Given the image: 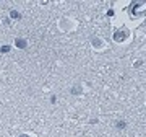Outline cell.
Returning a JSON list of instances; mask_svg holds the SVG:
<instances>
[{"label":"cell","mask_w":146,"mask_h":137,"mask_svg":"<svg viewBox=\"0 0 146 137\" xmlns=\"http://www.w3.org/2000/svg\"><path fill=\"white\" fill-rule=\"evenodd\" d=\"M57 28L58 31L65 33V34H68V33H73L76 31V28H78V21H76V18H73V16H60L57 21Z\"/></svg>","instance_id":"obj_1"},{"label":"cell","mask_w":146,"mask_h":137,"mask_svg":"<svg viewBox=\"0 0 146 137\" xmlns=\"http://www.w3.org/2000/svg\"><path fill=\"white\" fill-rule=\"evenodd\" d=\"M89 44H91V48H93L94 51H98V52H102V51L107 49V41L101 36H93L89 39Z\"/></svg>","instance_id":"obj_2"},{"label":"cell","mask_w":146,"mask_h":137,"mask_svg":"<svg viewBox=\"0 0 146 137\" xmlns=\"http://www.w3.org/2000/svg\"><path fill=\"white\" fill-rule=\"evenodd\" d=\"M128 36H130V33H128V30H125V28H120V30H117L115 31V34H114V39H115V42H127V39H128Z\"/></svg>","instance_id":"obj_3"},{"label":"cell","mask_w":146,"mask_h":137,"mask_svg":"<svg viewBox=\"0 0 146 137\" xmlns=\"http://www.w3.org/2000/svg\"><path fill=\"white\" fill-rule=\"evenodd\" d=\"M84 83H75V85H72L70 87V90H68V93L72 96H81L84 93Z\"/></svg>","instance_id":"obj_4"},{"label":"cell","mask_w":146,"mask_h":137,"mask_svg":"<svg viewBox=\"0 0 146 137\" xmlns=\"http://www.w3.org/2000/svg\"><path fill=\"white\" fill-rule=\"evenodd\" d=\"M15 48L26 49L28 48V39H25V38H16V39H15Z\"/></svg>","instance_id":"obj_5"},{"label":"cell","mask_w":146,"mask_h":137,"mask_svg":"<svg viewBox=\"0 0 146 137\" xmlns=\"http://www.w3.org/2000/svg\"><path fill=\"white\" fill-rule=\"evenodd\" d=\"M127 127V122L125 121H117L115 122V129H119V131H123Z\"/></svg>","instance_id":"obj_6"},{"label":"cell","mask_w":146,"mask_h":137,"mask_svg":"<svg viewBox=\"0 0 146 137\" xmlns=\"http://www.w3.org/2000/svg\"><path fill=\"white\" fill-rule=\"evenodd\" d=\"M10 18H11V20H20V18H21L20 11H16V10H11V11H10Z\"/></svg>","instance_id":"obj_7"},{"label":"cell","mask_w":146,"mask_h":137,"mask_svg":"<svg viewBox=\"0 0 146 137\" xmlns=\"http://www.w3.org/2000/svg\"><path fill=\"white\" fill-rule=\"evenodd\" d=\"M10 51H11V46H10V44H3V46L0 48V52H3V54H5V52H10Z\"/></svg>","instance_id":"obj_8"},{"label":"cell","mask_w":146,"mask_h":137,"mask_svg":"<svg viewBox=\"0 0 146 137\" xmlns=\"http://www.w3.org/2000/svg\"><path fill=\"white\" fill-rule=\"evenodd\" d=\"M18 137H34V136L29 134V132H21V134H18Z\"/></svg>","instance_id":"obj_9"},{"label":"cell","mask_w":146,"mask_h":137,"mask_svg":"<svg viewBox=\"0 0 146 137\" xmlns=\"http://www.w3.org/2000/svg\"><path fill=\"white\" fill-rule=\"evenodd\" d=\"M50 103H52V105H55V103H57V96H55V95L50 96Z\"/></svg>","instance_id":"obj_10"}]
</instances>
